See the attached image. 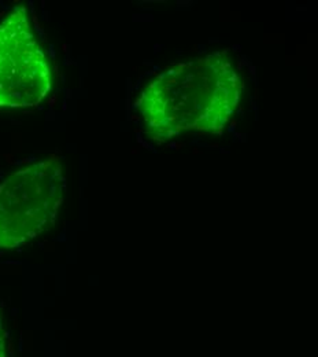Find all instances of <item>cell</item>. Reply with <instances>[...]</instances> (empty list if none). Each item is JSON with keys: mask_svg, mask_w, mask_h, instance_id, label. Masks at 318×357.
<instances>
[{"mask_svg": "<svg viewBox=\"0 0 318 357\" xmlns=\"http://www.w3.org/2000/svg\"><path fill=\"white\" fill-rule=\"evenodd\" d=\"M243 80L225 52L202 55L157 75L137 98L145 132L165 143L186 134H221L233 119Z\"/></svg>", "mask_w": 318, "mask_h": 357, "instance_id": "6da1fadb", "label": "cell"}, {"mask_svg": "<svg viewBox=\"0 0 318 357\" xmlns=\"http://www.w3.org/2000/svg\"><path fill=\"white\" fill-rule=\"evenodd\" d=\"M66 178L61 158L51 155L11 174L0 184V250L19 249L58 219Z\"/></svg>", "mask_w": 318, "mask_h": 357, "instance_id": "7a4b0ae2", "label": "cell"}, {"mask_svg": "<svg viewBox=\"0 0 318 357\" xmlns=\"http://www.w3.org/2000/svg\"><path fill=\"white\" fill-rule=\"evenodd\" d=\"M52 87L51 68L28 10L15 7L0 24V107L38 106Z\"/></svg>", "mask_w": 318, "mask_h": 357, "instance_id": "3957f363", "label": "cell"}, {"mask_svg": "<svg viewBox=\"0 0 318 357\" xmlns=\"http://www.w3.org/2000/svg\"><path fill=\"white\" fill-rule=\"evenodd\" d=\"M0 357H10L8 352V333L4 323V314L0 308Z\"/></svg>", "mask_w": 318, "mask_h": 357, "instance_id": "277c9868", "label": "cell"}]
</instances>
